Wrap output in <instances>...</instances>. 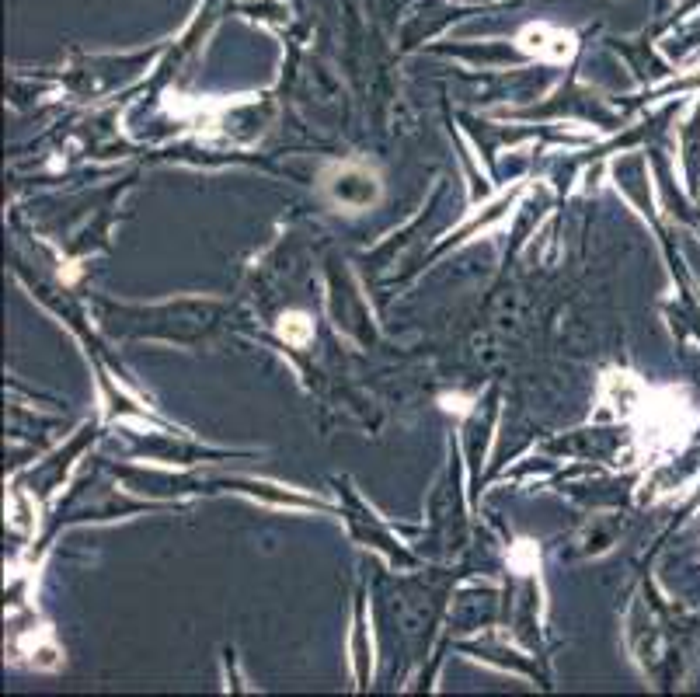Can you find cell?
Segmentation results:
<instances>
[{
    "mask_svg": "<svg viewBox=\"0 0 700 697\" xmlns=\"http://www.w3.org/2000/svg\"><path fill=\"white\" fill-rule=\"evenodd\" d=\"M279 335H283V342H290L293 349H303V346H310V339H314V321H310L303 311H290L279 318Z\"/></svg>",
    "mask_w": 700,
    "mask_h": 697,
    "instance_id": "3957f363",
    "label": "cell"
},
{
    "mask_svg": "<svg viewBox=\"0 0 700 697\" xmlns=\"http://www.w3.org/2000/svg\"><path fill=\"white\" fill-rule=\"evenodd\" d=\"M317 192L321 199L342 217H363L373 213L384 199V175L370 161H335L321 168L317 175Z\"/></svg>",
    "mask_w": 700,
    "mask_h": 697,
    "instance_id": "6da1fadb",
    "label": "cell"
},
{
    "mask_svg": "<svg viewBox=\"0 0 700 697\" xmlns=\"http://www.w3.org/2000/svg\"><path fill=\"white\" fill-rule=\"evenodd\" d=\"M516 46L523 49L526 56L544 63H568L575 53H579V39L575 32L561 25H551V21H530L516 32Z\"/></svg>",
    "mask_w": 700,
    "mask_h": 697,
    "instance_id": "7a4b0ae2",
    "label": "cell"
}]
</instances>
